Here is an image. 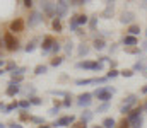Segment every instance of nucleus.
Wrapping results in <instances>:
<instances>
[{"label":"nucleus","instance_id":"56","mask_svg":"<svg viewBox=\"0 0 147 128\" xmlns=\"http://www.w3.org/2000/svg\"><path fill=\"white\" fill-rule=\"evenodd\" d=\"M5 74V68H0V75H3Z\"/></svg>","mask_w":147,"mask_h":128},{"label":"nucleus","instance_id":"7","mask_svg":"<svg viewBox=\"0 0 147 128\" xmlns=\"http://www.w3.org/2000/svg\"><path fill=\"white\" fill-rule=\"evenodd\" d=\"M108 79L106 77H101V79H80V80H75V84L77 85H87V84H105Z\"/></svg>","mask_w":147,"mask_h":128},{"label":"nucleus","instance_id":"24","mask_svg":"<svg viewBox=\"0 0 147 128\" xmlns=\"http://www.w3.org/2000/svg\"><path fill=\"white\" fill-rule=\"evenodd\" d=\"M19 108H21V109H28V108H31V103H29V99H22V101L19 103Z\"/></svg>","mask_w":147,"mask_h":128},{"label":"nucleus","instance_id":"40","mask_svg":"<svg viewBox=\"0 0 147 128\" xmlns=\"http://www.w3.org/2000/svg\"><path fill=\"white\" fill-rule=\"evenodd\" d=\"M62 106H65V108H70V106H72V101H70V96H67V97H65V101L62 103Z\"/></svg>","mask_w":147,"mask_h":128},{"label":"nucleus","instance_id":"28","mask_svg":"<svg viewBox=\"0 0 147 128\" xmlns=\"http://www.w3.org/2000/svg\"><path fill=\"white\" fill-rule=\"evenodd\" d=\"M135 70H146V63L144 62H137L135 65H134V72Z\"/></svg>","mask_w":147,"mask_h":128},{"label":"nucleus","instance_id":"18","mask_svg":"<svg viewBox=\"0 0 147 128\" xmlns=\"http://www.w3.org/2000/svg\"><path fill=\"white\" fill-rule=\"evenodd\" d=\"M51 26H53V31H57V33H62V22H60V19H53Z\"/></svg>","mask_w":147,"mask_h":128},{"label":"nucleus","instance_id":"39","mask_svg":"<svg viewBox=\"0 0 147 128\" xmlns=\"http://www.w3.org/2000/svg\"><path fill=\"white\" fill-rule=\"evenodd\" d=\"M72 50H74V44L69 41L67 44H65V53H67V55H70V53H72Z\"/></svg>","mask_w":147,"mask_h":128},{"label":"nucleus","instance_id":"32","mask_svg":"<svg viewBox=\"0 0 147 128\" xmlns=\"http://www.w3.org/2000/svg\"><path fill=\"white\" fill-rule=\"evenodd\" d=\"M16 68H17V67H16V63H14V62H9V63H7V67H5V72H14Z\"/></svg>","mask_w":147,"mask_h":128},{"label":"nucleus","instance_id":"36","mask_svg":"<svg viewBox=\"0 0 147 128\" xmlns=\"http://www.w3.org/2000/svg\"><path fill=\"white\" fill-rule=\"evenodd\" d=\"M10 80H14L16 84H21L22 80H24V75H12V79Z\"/></svg>","mask_w":147,"mask_h":128},{"label":"nucleus","instance_id":"30","mask_svg":"<svg viewBox=\"0 0 147 128\" xmlns=\"http://www.w3.org/2000/svg\"><path fill=\"white\" fill-rule=\"evenodd\" d=\"M34 48H36V43L31 41V43H28V44H26V48H24V50H26L28 53H31V51H34Z\"/></svg>","mask_w":147,"mask_h":128},{"label":"nucleus","instance_id":"31","mask_svg":"<svg viewBox=\"0 0 147 128\" xmlns=\"http://www.w3.org/2000/svg\"><path fill=\"white\" fill-rule=\"evenodd\" d=\"M31 121H33V123H36V125H39V127L45 123V120H43V118H39V116H31Z\"/></svg>","mask_w":147,"mask_h":128},{"label":"nucleus","instance_id":"14","mask_svg":"<svg viewBox=\"0 0 147 128\" xmlns=\"http://www.w3.org/2000/svg\"><path fill=\"white\" fill-rule=\"evenodd\" d=\"M134 19H135L134 12H125L123 17H121V22H123V24H130V22H134Z\"/></svg>","mask_w":147,"mask_h":128},{"label":"nucleus","instance_id":"9","mask_svg":"<svg viewBox=\"0 0 147 128\" xmlns=\"http://www.w3.org/2000/svg\"><path fill=\"white\" fill-rule=\"evenodd\" d=\"M140 118H142V108H135V109H132V111L128 113L127 121H128V123H134V121H137V120H140Z\"/></svg>","mask_w":147,"mask_h":128},{"label":"nucleus","instance_id":"49","mask_svg":"<svg viewBox=\"0 0 147 128\" xmlns=\"http://www.w3.org/2000/svg\"><path fill=\"white\" fill-rule=\"evenodd\" d=\"M120 128H132V127H130V123H128V121H125V120H123V121H121V125H120Z\"/></svg>","mask_w":147,"mask_h":128},{"label":"nucleus","instance_id":"10","mask_svg":"<svg viewBox=\"0 0 147 128\" xmlns=\"http://www.w3.org/2000/svg\"><path fill=\"white\" fill-rule=\"evenodd\" d=\"M19 90H21V85H19V84H16L14 80H10V82H9V87H7V90H5V94L12 97V96L19 94Z\"/></svg>","mask_w":147,"mask_h":128},{"label":"nucleus","instance_id":"60","mask_svg":"<svg viewBox=\"0 0 147 128\" xmlns=\"http://www.w3.org/2000/svg\"><path fill=\"white\" fill-rule=\"evenodd\" d=\"M146 77H147V72H146Z\"/></svg>","mask_w":147,"mask_h":128},{"label":"nucleus","instance_id":"41","mask_svg":"<svg viewBox=\"0 0 147 128\" xmlns=\"http://www.w3.org/2000/svg\"><path fill=\"white\" fill-rule=\"evenodd\" d=\"M118 74H120L118 70H111V72H108V75H106V79H115V77H116Z\"/></svg>","mask_w":147,"mask_h":128},{"label":"nucleus","instance_id":"23","mask_svg":"<svg viewBox=\"0 0 147 128\" xmlns=\"http://www.w3.org/2000/svg\"><path fill=\"white\" fill-rule=\"evenodd\" d=\"M128 33H130V36H137V34H140V27L139 26H130Z\"/></svg>","mask_w":147,"mask_h":128},{"label":"nucleus","instance_id":"5","mask_svg":"<svg viewBox=\"0 0 147 128\" xmlns=\"http://www.w3.org/2000/svg\"><path fill=\"white\" fill-rule=\"evenodd\" d=\"M22 31H24V19H21V17L14 19L10 22V33L14 34V33H22Z\"/></svg>","mask_w":147,"mask_h":128},{"label":"nucleus","instance_id":"22","mask_svg":"<svg viewBox=\"0 0 147 128\" xmlns=\"http://www.w3.org/2000/svg\"><path fill=\"white\" fill-rule=\"evenodd\" d=\"M87 15H77V26H84V24H87Z\"/></svg>","mask_w":147,"mask_h":128},{"label":"nucleus","instance_id":"27","mask_svg":"<svg viewBox=\"0 0 147 128\" xmlns=\"http://www.w3.org/2000/svg\"><path fill=\"white\" fill-rule=\"evenodd\" d=\"M17 108H19V103H12V104L5 106V113H10V111H14V109H17Z\"/></svg>","mask_w":147,"mask_h":128},{"label":"nucleus","instance_id":"52","mask_svg":"<svg viewBox=\"0 0 147 128\" xmlns=\"http://www.w3.org/2000/svg\"><path fill=\"white\" fill-rule=\"evenodd\" d=\"M3 65H5V60H3V58H0V68H2Z\"/></svg>","mask_w":147,"mask_h":128},{"label":"nucleus","instance_id":"57","mask_svg":"<svg viewBox=\"0 0 147 128\" xmlns=\"http://www.w3.org/2000/svg\"><path fill=\"white\" fill-rule=\"evenodd\" d=\"M38 128H51V127H46V125H41V127H38Z\"/></svg>","mask_w":147,"mask_h":128},{"label":"nucleus","instance_id":"19","mask_svg":"<svg viewBox=\"0 0 147 128\" xmlns=\"http://www.w3.org/2000/svg\"><path fill=\"white\" fill-rule=\"evenodd\" d=\"M89 53V46L87 44H80L79 46V56H86Z\"/></svg>","mask_w":147,"mask_h":128},{"label":"nucleus","instance_id":"59","mask_svg":"<svg viewBox=\"0 0 147 128\" xmlns=\"http://www.w3.org/2000/svg\"><path fill=\"white\" fill-rule=\"evenodd\" d=\"M94 128H103V125H101V127H94Z\"/></svg>","mask_w":147,"mask_h":128},{"label":"nucleus","instance_id":"53","mask_svg":"<svg viewBox=\"0 0 147 128\" xmlns=\"http://www.w3.org/2000/svg\"><path fill=\"white\" fill-rule=\"evenodd\" d=\"M142 94H147V85L146 87H142Z\"/></svg>","mask_w":147,"mask_h":128},{"label":"nucleus","instance_id":"35","mask_svg":"<svg viewBox=\"0 0 147 128\" xmlns=\"http://www.w3.org/2000/svg\"><path fill=\"white\" fill-rule=\"evenodd\" d=\"M62 62H63V58L57 56V58H53V60H51V67H58V65H60Z\"/></svg>","mask_w":147,"mask_h":128},{"label":"nucleus","instance_id":"42","mask_svg":"<svg viewBox=\"0 0 147 128\" xmlns=\"http://www.w3.org/2000/svg\"><path fill=\"white\" fill-rule=\"evenodd\" d=\"M19 115H21V120H31V116H29L24 109H21V113H19Z\"/></svg>","mask_w":147,"mask_h":128},{"label":"nucleus","instance_id":"33","mask_svg":"<svg viewBox=\"0 0 147 128\" xmlns=\"http://www.w3.org/2000/svg\"><path fill=\"white\" fill-rule=\"evenodd\" d=\"M94 48H96V50H103V48H105V41H103V40H96V41H94Z\"/></svg>","mask_w":147,"mask_h":128},{"label":"nucleus","instance_id":"45","mask_svg":"<svg viewBox=\"0 0 147 128\" xmlns=\"http://www.w3.org/2000/svg\"><path fill=\"white\" fill-rule=\"evenodd\" d=\"M123 77H132L134 75V70H123V72H120Z\"/></svg>","mask_w":147,"mask_h":128},{"label":"nucleus","instance_id":"15","mask_svg":"<svg viewBox=\"0 0 147 128\" xmlns=\"http://www.w3.org/2000/svg\"><path fill=\"white\" fill-rule=\"evenodd\" d=\"M123 43H125L127 46H135V44H137V38L128 34V36H125V38H123Z\"/></svg>","mask_w":147,"mask_h":128},{"label":"nucleus","instance_id":"50","mask_svg":"<svg viewBox=\"0 0 147 128\" xmlns=\"http://www.w3.org/2000/svg\"><path fill=\"white\" fill-rule=\"evenodd\" d=\"M22 3H24L26 7H33V3H34V2H33V0H24Z\"/></svg>","mask_w":147,"mask_h":128},{"label":"nucleus","instance_id":"8","mask_svg":"<svg viewBox=\"0 0 147 128\" xmlns=\"http://www.w3.org/2000/svg\"><path fill=\"white\" fill-rule=\"evenodd\" d=\"M92 94H89V92H86V94H80L79 96V101H77V104L80 106V108H87L91 103H92Z\"/></svg>","mask_w":147,"mask_h":128},{"label":"nucleus","instance_id":"11","mask_svg":"<svg viewBox=\"0 0 147 128\" xmlns=\"http://www.w3.org/2000/svg\"><path fill=\"white\" fill-rule=\"evenodd\" d=\"M41 21H43L41 14H39V12H33V14L29 15V19H28V24H29L31 27H34V26H38V24H39Z\"/></svg>","mask_w":147,"mask_h":128},{"label":"nucleus","instance_id":"29","mask_svg":"<svg viewBox=\"0 0 147 128\" xmlns=\"http://www.w3.org/2000/svg\"><path fill=\"white\" fill-rule=\"evenodd\" d=\"M24 72H26V68H24V67H21V68H16L14 72H10V77H12V75H24Z\"/></svg>","mask_w":147,"mask_h":128},{"label":"nucleus","instance_id":"43","mask_svg":"<svg viewBox=\"0 0 147 128\" xmlns=\"http://www.w3.org/2000/svg\"><path fill=\"white\" fill-rule=\"evenodd\" d=\"M110 12H113V3L108 2V7H106V10H105V14H103V15H110Z\"/></svg>","mask_w":147,"mask_h":128},{"label":"nucleus","instance_id":"51","mask_svg":"<svg viewBox=\"0 0 147 128\" xmlns=\"http://www.w3.org/2000/svg\"><path fill=\"white\" fill-rule=\"evenodd\" d=\"M9 128H22V127H21L19 123H10V125H9Z\"/></svg>","mask_w":147,"mask_h":128},{"label":"nucleus","instance_id":"25","mask_svg":"<svg viewBox=\"0 0 147 128\" xmlns=\"http://www.w3.org/2000/svg\"><path fill=\"white\" fill-rule=\"evenodd\" d=\"M110 109V103H103L101 106H98V111L96 113H105V111H108Z\"/></svg>","mask_w":147,"mask_h":128},{"label":"nucleus","instance_id":"47","mask_svg":"<svg viewBox=\"0 0 147 128\" xmlns=\"http://www.w3.org/2000/svg\"><path fill=\"white\" fill-rule=\"evenodd\" d=\"M72 128H86V123L84 121H79V123H74Z\"/></svg>","mask_w":147,"mask_h":128},{"label":"nucleus","instance_id":"4","mask_svg":"<svg viewBox=\"0 0 147 128\" xmlns=\"http://www.w3.org/2000/svg\"><path fill=\"white\" fill-rule=\"evenodd\" d=\"M67 7L69 2H57L55 3V19H62L67 15Z\"/></svg>","mask_w":147,"mask_h":128},{"label":"nucleus","instance_id":"17","mask_svg":"<svg viewBox=\"0 0 147 128\" xmlns=\"http://www.w3.org/2000/svg\"><path fill=\"white\" fill-rule=\"evenodd\" d=\"M115 125H116V123H115L113 118H105V120H103V128H115Z\"/></svg>","mask_w":147,"mask_h":128},{"label":"nucleus","instance_id":"20","mask_svg":"<svg viewBox=\"0 0 147 128\" xmlns=\"http://www.w3.org/2000/svg\"><path fill=\"white\" fill-rule=\"evenodd\" d=\"M46 70H48L46 65H38L36 68H34V74L36 75H41V74H46Z\"/></svg>","mask_w":147,"mask_h":128},{"label":"nucleus","instance_id":"46","mask_svg":"<svg viewBox=\"0 0 147 128\" xmlns=\"http://www.w3.org/2000/svg\"><path fill=\"white\" fill-rule=\"evenodd\" d=\"M24 92H26V94H31V97H33V94H34V87H33V85H29V87H26V89H24Z\"/></svg>","mask_w":147,"mask_h":128},{"label":"nucleus","instance_id":"38","mask_svg":"<svg viewBox=\"0 0 147 128\" xmlns=\"http://www.w3.org/2000/svg\"><path fill=\"white\" fill-rule=\"evenodd\" d=\"M50 92H51L53 96H63V97H67V96H69L67 92H63V90H55V89H53V90H50Z\"/></svg>","mask_w":147,"mask_h":128},{"label":"nucleus","instance_id":"16","mask_svg":"<svg viewBox=\"0 0 147 128\" xmlns=\"http://www.w3.org/2000/svg\"><path fill=\"white\" fill-rule=\"evenodd\" d=\"M91 120H92V113L86 109V111H84V113L80 115V121H84V123H87V121H91Z\"/></svg>","mask_w":147,"mask_h":128},{"label":"nucleus","instance_id":"13","mask_svg":"<svg viewBox=\"0 0 147 128\" xmlns=\"http://www.w3.org/2000/svg\"><path fill=\"white\" fill-rule=\"evenodd\" d=\"M55 44L53 41V38L51 36H46L45 40H43V44H41V50H43V53H48V51H51V46Z\"/></svg>","mask_w":147,"mask_h":128},{"label":"nucleus","instance_id":"12","mask_svg":"<svg viewBox=\"0 0 147 128\" xmlns=\"http://www.w3.org/2000/svg\"><path fill=\"white\" fill-rule=\"evenodd\" d=\"M41 9H43L48 15L55 17V3H53V2H43V3H41Z\"/></svg>","mask_w":147,"mask_h":128},{"label":"nucleus","instance_id":"44","mask_svg":"<svg viewBox=\"0 0 147 128\" xmlns=\"http://www.w3.org/2000/svg\"><path fill=\"white\" fill-rule=\"evenodd\" d=\"M60 50H62V46H60V44H58V43H55V44H53V46H51V51H53V53H58V51H60Z\"/></svg>","mask_w":147,"mask_h":128},{"label":"nucleus","instance_id":"37","mask_svg":"<svg viewBox=\"0 0 147 128\" xmlns=\"http://www.w3.org/2000/svg\"><path fill=\"white\" fill-rule=\"evenodd\" d=\"M130 111H132V106H128V104H123V106L120 108V113H123V115H125V113H130Z\"/></svg>","mask_w":147,"mask_h":128},{"label":"nucleus","instance_id":"1","mask_svg":"<svg viewBox=\"0 0 147 128\" xmlns=\"http://www.w3.org/2000/svg\"><path fill=\"white\" fill-rule=\"evenodd\" d=\"M113 94H115V87H110V85H105V87H99L94 90V96L103 103H108Z\"/></svg>","mask_w":147,"mask_h":128},{"label":"nucleus","instance_id":"34","mask_svg":"<svg viewBox=\"0 0 147 128\" xmlns=\"http://www.w3.org/2000/svg\"><path fill=\"white\" fill-rule=\"evenodd\" d=\"M75 29H77V15L70 19V31H75Z\"/></svg>","mask_w":147,"mask_h":128},{"label":"nucleus","instance_id":"6","mask_svg":"<svg viewBox=\"0 0 147 128\" xmlns=\"http://www.w3.org/2000/svg\"><path fill=\"white\" fill-rule=\"evenodd\" d=\"M74 121H75V118H74L72 115H70V116H62L60 120H57V121L51 125V128L53 127H70Z\"/></svg>","mask_w":147,"mask_h":128},{"label":"nucleus","instance_id":"21","mask_svg":"<svg viewBox=\"0 0 147 128\" xmlns=\"http://www.w3.org/2000/svg\"><path fill=\"white\" fill-rule=\"evenodd\" d=\"M135 101H137V96H135V94H130V96L125 99V104H128V106H134V104H135Z\"/></svg>","mask_w":147,"mask_h":128},{"label":"nucleus","instance_id":"26","mask_svg":"<svg viewBox=\"0 0 147 128\" xmlns=\"http://www.w3.org/2000/svg\"><path fill=\"white\" fill-rule=\"evenodd\" d=\"M29 103H31V104H34V106H41V104H43V101H41L39 97H36V96L29 97Z\"/></svg>","mask_w":147,"mask_h":128},{"label":"nucleus","instance_id":"54","mask_svg":"<svg viewBox=\"0 0 147 128\" xmlns=\"http://www.w3.org/2000/svg\"><path fill=\"white\" fill-rule=\"evenodd\" d=\"M0 109H3V111H5V104H3V103H0Z\"/></svg>","mask_w":147,"mask_h":128},{"label":"nucleus","instance_id":"55","mask_svg":"<svg viewBox=\"0 0 147 128\" xmlns=\"http://www.w3.org/2000/svg\"><path fill=\"white\" fill-rule=\"evenodd\" d=\"M142 111H147V101H146V104L142 106Z\"/></svg>","mask_w":147,"mask_h":128},{"label":"nucleus","instance_id":"3","mask_svg":"<svg viewBox=\"0 0 147 128\" xmlns=\"http://www.w3.org/2000/svg\"><path fill=\"white\" fill-rule=\"evenodd\" d=\"M77 68H86V70H103V63L101 62H79L75 65Z\"/></svg>","mask_w":147,"mask_h":128},{"label":"nucleus","instance_id":"48","mask_svg":"<svg viewBox=\"0 0 147 128\" xmlns=\"http://www.w3.org/2000/svg\"><path fill=\"white\" fill-rule=\"evenodd\" d=\"M70 3H72V5H84L86 2H84V0H72Z\"/></svg>","mask_w":147,"mask_h":128},{"label":"nucleus","instance_id":"58","mask_svg":"<svg viewBox=\"0 0 147 128\" xmlns=\"http://www.w3.org/2000/svg\"><path fill=\"white\" fill-rule=\"evenodd\" d=\"M0 128H7V127H5V125H3V123H0Z\"/></svg>","mask_w":147,"mask_h":128},{"label":"nucleus","instance_id":"2","mask_svg":"<svg viewBox=\"0 0 147 128\" xmlns=\"http://www.w3.org/2000/svg\"><path fill=\"white\" fill-rule=\"evenodd\" d=\"M2 41H3L5 48H7L9 51H16V50H19V41L16 40V36H14V34H12L10 31H7V33L3 34Z\"/></svg>","mask_w":147,"mask_h":128}]
</instances>
